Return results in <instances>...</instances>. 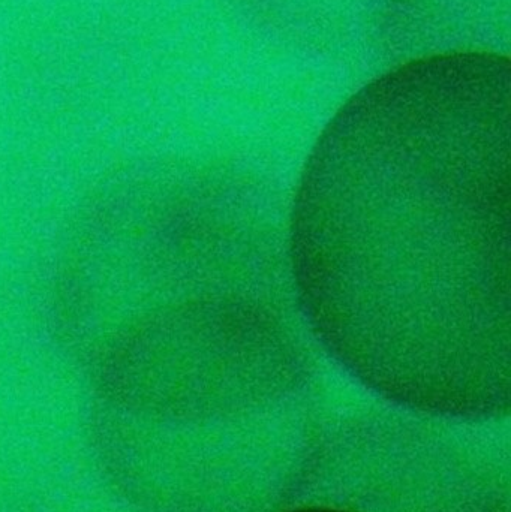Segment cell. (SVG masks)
Listing matches in <instances>:
<instances>
[{
    "label": "cell",
    "mask_w": 511,
    "mask_h": 512,
    "mask_svg": "<svg viewBox=\"0 0 511 512\" xmlns=\"http://www.w3.org/2000/svg\"><path fill=\"white\" fill-rule=\"evenodd\" d=\"M509 57H423L356 93L303 171L294 276L330 354L426 414L510 409Z\"/></svg>",
    "instance_id": "cell-1"
},
{
    "label": "cell",
    "mask_w": 511,
    "mask_h": 512,
    "mask_svg": "<svg viewBox=\"0 0 511 512\" xmlns=\"http://www.w3.org/2000/svg\"><path fill=\"white\" fill-rule=\"evenodd\" d=\"M290 512H350L344 510H336V508H326V507H311V508H299V510H294Z\"/></svg>",
    "instance_id": "cell-2"
}]
</instances>
